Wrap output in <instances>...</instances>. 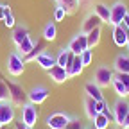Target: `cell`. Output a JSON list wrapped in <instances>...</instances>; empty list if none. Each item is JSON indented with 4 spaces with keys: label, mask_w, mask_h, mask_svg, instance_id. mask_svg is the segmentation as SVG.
Returning a JSON list of instances; mask_svg holds the SVG:
<instances>
[{
    "label": "cell",
    "mask_w": 129,
    "mask_h": 129,
    "mask_svg": "<svg viewBox=\"0 0 129 129\" xmlns=\"http://www.w3.org/2000/svg\"><path fill=\"white\" fill-rule=\"evenodd\" d=\"M7 74L13 75V77H18L23 74L25 70V57L18 52V50H13L9 56H7Z\"/></svg>",
    "instance_id": "obj_1"
},
{
    "label": "cell",
    "mask_w": 129,
    "mask_h": 129,
    "mask_svg": "<svg viewBox=\"0 0 129 129\" xmlns=\"http://www.w3.org/2000/svg\"><path fill=\"white\" fill-rule=\"evenodd\" d=\"M111 113H113V122H115L118 127H122L124 118L129 113V102L125 99H120L118 97V99L115 101V104H113V108H111Z\"/></svg>",
    "instance_id": "obj_2"
},
{
    "label": "cell",
    "mask_w": 129,
    "mask_h": 129,
    "mask_svg": "<svg viewBox=\"0 0 129 129\" xmlns=\"http://www.w3.org/2000/svg\"><path fill=\"white\" fill-rule=\"evenodd\" d=\"M113 75H115L113 68L106 67V64H101V67H97V70H95V74H93V83L99 84L101 88H106V86L111 84Z\"/></svg>",
    "instance_id": "obj_3"
},
{
    "label": "cell",
    "mask_w": 129,
    "mask_h": 129,
    "mask_svg": "<svg viewBox=\"0 0 129 129\" xmlns=\"http://www.w3.org/2000/svg\"><path fill=\"white\" fill-rule=\"evenodd\" d=\"M72 120V117L64 111H56L52 115L47 117V125L48 129H64L68 125V122Z\"/></svg>",
    "instance_id": "obj_4"
},
{
    "label": "cell",
    "mask_w": 129,
    "mask_h": 129,
    "mask_svg": "<svg viewBox=\"0 0 129 129\" xmlns=\"http://www.w3.org/2000/svg\"><path fill=\"white\" fill-rule=\"evenodd\" d=\"M7 88H9V101H11L14 106H23V104H25V99H27V93H25V90L22 88V84L7 81Z\"/></svg>",
    "instance_id": "obj_5"
},
{
    "label": "cell",
    "mask_w": 129,
    "mask_h": 129,
    "mask_svg": "<svg viewBox=\"0 0 129 129\" xmlns=\"http://www.w3.org/2000/svg\"><path fill=\"white\" fill-rule=\"evenodd\" d=\"M109 11H111L109 23H111L113 27L122 25V22H124V18H125V14H127V6H125L124 2H115V4L109 7Z\"/></svg>",
    "instance_id": "obj_6"
},
{
    "label": "cell",
    "mask_w": 129,
    "mask_h": 129,
    "mask_svg": "<svg viewBox=\"0 0 129 129\" xmlns=\"http://www.w3.org/2000/svg\"><path fill=\"white\" fill-rule=\"evenodd\" d=\"M68 50L74 56H81L84 50H88V38H86V34H83V32L75 34L70 40V43H68Z\"/></svg>",
    "instance_id": "obj_7"
},
{
    "label": "cell",
    "mask_w": 129,
    "mask_h": 129,
    "mask_svg": "<svg viewBox=\"0 0 129 129\" xmlns=\"http://www.w3.org/2000/svg\"><path fill=\"white\" fill-rule=\"evenodd\" d=\"M48 91L45 86H34V88H30L29 90V93H27V101L30 102V104H34V106H38V104H43L47 99H48Z\"/></svg>",
    "instance_id": "obj_8"
},
{
    "label": "cell",
    "mask_w": 129,
    "mask_h": 129,
    "mask_svg": "<svg viewBox=\"0 0 129 129\" xmlns=\"http://www.w3.org/2000/svg\"><path fill=\"white\" fill-rule=\"evenodd\" d=\"M23 124L30 125V127H34L36 120H38V109L34 104H30V102H25L22 106V118H20Z\"/></svg>",
    "instance_id": "obj_9"
},
{
    "label": "cell",
    "mask_w": 129,
    "mask_h": 129,
    "mask_svg": "<svg viewBox=\"0 0 129 129\" xmlns=\"http://www.w3.org/2000/svg\"><path fill=\"white\" fill-rule=\"evenodd\" d=\"M14 120V104L11 101H2L0 102V124L9 125Z\"/></svg>",
    "instance_id": "obj_10"
},
{
    "label": "cell",
    "mask_w": 129,
    "mask_h": 129,
    "mask_svg": "<svg viewBox=\"0 0 129 129\" xmlns=\"http://www.w3.org/2000/svg\"><path fill=\"white\" fill-rule=\"evenodd\" d=\"M113 41H115L117 47H127V41H129V30L124 27V25H117L113 27Z\"/></svg>",
    "instance_id": "obj_11"
},
{
    "label": "cell",
    "mask_w": 129,
    "mask_h": 129,
    "mask_svg": "<svg viewBox=\"0 0 129 129\" xmlns=\"http://www.w3.org/2000/svg\"><path fill=\"white\" fill-rule=\"evenodd\" d=\"M47 72H48V77H50L54 83H57V84H61V83H64V81L70 79L68 70L64 67H59V64H54V67L50 70H47Z\"/></svg>",
    "instance_id": "obj_12"
},
{
    "label": "cell",
    "mask_w": 129,
    "mask_h": 129,
    "mask_svg": "<svg viewBox=\"0 0 129 129\" xmlns=\"http://www.w3.org/2000/svg\"><path fill=\"white\" fill-rule=\"evenodd\" d=\"M115 74H129V54H118L113 61Z\"/></svg>",
    "instance_id": "obj_13"
},
{
    "label": "cell",
    "mask_w": 129,
    "mask_h": 129,
    "mask_svg": "<svg viewBox=\"0 0 129 129\" xmlns=\"http://www.w3.org/2000/svg\"><path fill=\"white\" fill-rule=\"evenodd\" d=\"M101 23H102V20L97 16L95 13H90L86 18H84V22H83V27H81V32L83 34H88L90 30H93V29H97V27H101Z\"/></svg>",
    "instance_id": "obj_14"
},
{
    "label": "cell",
    "mask_w": 129,
    "mask_h": 129,
    "mask_svg": "<svg viewBox=\"0 0 129 129\" xmlns=\"http://www.w3.org/2000/svg\"><path fill=\"white\" fill-rule=\"evenodd\" d=\"M84 93H86V97H90L93 101H104V93H102L101 86L95 84L93 81H90V83L84 84Z\"/></svg>",
    "instance_id": "obj_15"
},
{
    "label": "cell",
    "mask_w": 129,
    "mask_h": 129,
    "mask_svg": "<svg viewBox=\"0 0 129 129\" xmlns=\"http://www.w3.org/2000/svg\"><path fill=\"white\" fill-rule=\"evenodd\" d=\"M40 67L43 68V70H50L54 64H56V56L54 54H50V52H47V50H43L36 59H34Z\"/></svg>",
    "instance_id": "obj_16"
},
{
    "label": "cell",
    "mask_w": 129,
    "mask_h": 129,
    "mask_svg": "<svg viewBox=\"0 0 129 129\" xmlns=\"http://www.w3.org/2000/svg\"><path fill=\"white\" fill-rule=\"evenodd\" d=\"M74 57H75V56L68 50V47H67V48H61V50L57 52V56H56V64L68 68L70 64H72V61H74Z\"/></svg>",
    "instance_id": "obj_17"
},
{
    "label": "cell",
    "mask_w": 129,
    "mask_h": 129,
    "mask_svg": "<svg viewBox=\"0 0 129 129\" xmlns=\"http://www.w3.org/2000/svg\"><path fill=\"white\" fill-rule=\"evenodd\" d=\"M25 38H29V30H27V27H23V25H16V27L13 29V34H11L13 43L18 47Z\"/></svg>",
    "instance_id": "obj_18"
},
{
    "label": "cell",
    "mask_w": 129,
    "mask_h": 129,
    "mask_svg": "<svg viewBox=\"0 0 129 129\" xmlns=\"http://www.w3.org/2000/svg\"><path fill=\"white\" fill-rule=\"evenodd\" d=\"M93 13L99 16V18L102 20V23H109V16H111V11H109V7L106 6V4H102V2H99V4H95L93 6Z\"/></svg>",
    "instance_id": "obj_19"
},
{
    "label": "cell",
    "mask_w": 129,
    "mask_h": 129,
    "mask_svg": "<svg viewBox=\"0 0 129 129\" xmlns=\"http://www.w3.org/2000/svg\"><path fill=\"white\" fill-rule=\"evenodd\" d=\"M67 70H68V75H70V77H77V75L83 74L84 64H83V61H81V56H75V57H74L72 64H70Z\"/></svg>",
    "instance_id": "obj_20"
},
{
    "label": "cell",
    "mask_w": 129,
    "mask_h": 129,
    "mask_svg": "<svg viewBox=\"0 0 129 129\" xmlns=\"http://www.w3.org/2000/svg\"><path fill=\"white\" fill-rule=\"evenodd\" d=\"M95 102L97 101H93V99H90V97H86L84 99V113H86V117L93 122V118L99 115V111H97V108H95Z\"/></svg>",
    "instance_id": "obj_21"
},
{
    "label": "cell",
    "mask_w": 129,
    "mask_h": 129,
    "mask_svg": "<svg viewBox=\"0 0 129 129\" xmlns=\"http://www.w3.org/2000/svg\"><path fill=\"white\" fill-rule=\"evenodd\" d=\"M101 34H102L101 27H97V29H93V30L88 32V34H86V38H88V48H95L97 45H99V41H101Z\"/></svg>",
    "instance_id": "obj_22"
},
{
    "label": "cell",
    "mask_w": 129,
    "mask_h": 129,
    "mask_svg": "<svg viewBox=\"0 0 129 129\" xmlns=\"http://www.w3.org/2000/svg\"><path fill=\"white\" fill-rule=\"evenodd\" d=\"M57 38V29H56V23L52 22H48L43 29V40L45 41H54Z\"/></svg>",
    "instance_id": "obj_23"
},
{
    "label": "cell",
    "mask_w": 129,
    "mask_h": 129,
    "mask_svg": "<svg viewBox=\"0 0 129 129\" xmlns=\"http://www.w3.org/2000/svg\"><path fill=\"white\" fill-rule=\"evenodd\" d=\"M111 86H113V90H115V93L120 97V99H125V97H129L127 95V90H125V86L122 84V81L117 77V75H113V81H111Z\"/></svg>",
    "instance_id": "obj_24"
},
{
    "label": "cell",
    "mask_w": 129,
    "mask_h": 129,
    "mask_svg": "<svg viewBox=\"0 0 129 129\" xmlns=\"http://www.w3.org/2000/svg\"><path fill=\"white\" fill-rule=\"evenodd\" d=\"M34 45H36V43L32 41V38L29 36V38H25V40H23V41H22V43H20L18 47H16V48H18V52H20V54H22V56L25 57L27 54H30V50L34 48Z\"/></svg>",
    "instance_id": "obj_25"
},
{
    "label": "cell",
    "mask_w": 129,
    "mask_h": 129,
    "mask_svg": "<svg viewBox=\"0 0 129 129\" xmlns=\"http://www.w3.org/2000/svg\"><path fill=\"white\" fill-rule=\"evenodd\" d=\"M109 118L106 115H102V113H99L95 118H93V129H108L109 127Z\"/></svg>",
    "instance_id": "obj_26"
},
{
    "label": "cell",
    "mask_w": 129,
    "mask_h": 129,
    "mask_svg": "<svg viewBox=\"0 0 129 129\" xmlns=\"http://www.w3.org/2000/svg\"><path fill=\"white\" fill-rule=\"evenodd\" d=\"M57 6L64 7L67 13H74L79 7V0H57Z\"/></svg>",
    "instance_id": "obj_27"
},
{
    "label": "cell",
    "mask_w": 129,
    "mask_h": 129,
    "mask_svg": "<svg viewBox=\"0 0 129 129\" xmlns=\"http://www.w3.org/2000/svg\"><path fill=\"white\" fill-rule=\"evenodd\" d=\"M43 50H45L43 45H41V43H36V45H34V48L30 50V54H27V56H25V61H34V59L43 52Z\"/></svg>",
    "instance_id": "obj_28"
},
{
    "label": "cell",
    "mask_w": 129,
    "mask_h": 129,
    "mask_svg": "<svg viewBox=\"0 0 129 129\" xmlns=\"http://www.w3.org/2000/svg\"><path fill=\"white\" fill-rule=\"evenodd\" d=\"M2 101H9V88H7L6 81L0 79V102Z\"/></svg>",
    "instance_id": "obj_29"
},
{
    "label": "cell",
    "mask_w": 129,
    "mask_h": 129,
    "mask_svg": "<svg viewBox=\"0 0 129 129\" xmlns=\"http://www.w3.org/2000/svg\"><path fill=\"white\" fill-rule=\"evenodd\" d=\"M81 61H83L84 67L91 64V61H93V50H91V48H88V50H84L83 54H81Z\"/></svg>",
    "instance_id": "obj_30"
},
{
    "label": "cell",
    "mask_w": 129,
    "mask_h": 129,
    "mask_svg": "<svg viewBox=\"0 0 129 129\" xmlns=\"http://www.w3.org/2000/svg\"><path fill=\"white\" fill-rule=\"evenodd\" d=\"M67 129H86V127H84L83 122H81V118H74V117H72V120L68 122Z\"/></svg>",
    "instance_id": "obj_31"
},
{
    "label": "cell",
    "mask_w": 129,
    "mask_h": 129,
    "mask_svg": "<svg viewBox=\"0 0 129 129\" xmlns=\"http://www.w3.org/2000/svg\"><path fill=\"white\" fill-rule=\"evenodd\" d=\"M67 14H68V13L64 11V7L57 6L56 11H54V20H56V22H61V20H64V16H67Z\"/></svg>",
    "instance_id": "obj_32"
},
{
    "label": "cell",
    "mask_w": 129,
    "mask_h": 129,
    "mask_svg": "<svg viewBox=\"0 0 129 129\" xmlns=\"http://www.w3.org/2000/svg\"><path fill=\"white\" fill-rule=\"evenodd\" d=\"M4 25L9 27V29H14V27H16V18H14V14H13V13H9L6 18H4Z\"/></svg>",
    "instance_id": "obj_33"
},
{
    "label": "cell",
    "mask_w": 129,
    "mask_h": 129,
    "mask_svg": "<svg viewBox=\"0 0 129 129\" xmlns=\"http://www.w3.org/2000/svg\"><path fill=\"white\" fill-rule=\"evenodd\" d=\"M120 81H122V84L125 86V90H127V95H129V74H115Z\"/></svg>",
    "instance_id": "obj_34"
},
{
    "label": "cell",
    "mask_w": 129,
    "mask_h": 129,
    "mask_svg": "<svg viewBox=\"0 0 129 129\" xmlns=\"http://www.w3.org/2000/svg\"><path fill=\"white\" fill-rule=\"evenodd\" d=\"M9 13H11V7H9L7 4H0V20L4 22V18H6Z\"/></svg>",
    "instance_id": "obj_35"
},
{
    "label": "cell",
    "mask_w": 129,
    "mask_h": 129,
    "mask_svg": "<svg viewBox=\"0 0 129 129\" xmlns=\"http://www.w3.org/2000/svg\"><path fill=\"white\" fill-rule=\"evenodd\" d=\"M95 108H97V111H99V113H102V111L108 108V102H106V99H104V101H97V102H95Z\"/></svg>",
    "instance_id": "obj_36"
},
{
    "label": "cell",
    "mask_w": 129,
    "mask_h": 129,
    "mask_svg": "<svg viewBox=\"0 0 129 129\" xmlns=\"http://www.w3.org/2000/svg\"><path fill=\"white\" fill-rule=\"evenodd\" d=\"M14 129H32V127L27 125V124H23V122L20 120V122H14Z\"/></svg>",
    "instance_id": "obj_37"
},
{
    "label": "cell",
    "mask_w": 129,
    "mask_h": 129,
    "mask_svg": "<svg viewBox=\"0 0 129 129\" xmlns=\"http://www.w3.org/2000/svg\"><path fill=\"white\" fill-rule=\"evenodd\" d=\"M122 25H124V27H125V29L129 30V13L125 14V18H124V22H122Z\"/></svg>",
    "instance_id": "obj_38"
},
{
    "label": "cell",
    "mask_w": 129,
    "mask_h": 129,
    "mask_svg": "<svg viewBox=\"0 0 129 129\" xmlns=\"http://www.w3.org/2000/svg\"><path fill=\"white\" fill-rule=\"evenodd\" d=\"M129 127V113H127V117L124 118V124H122V129H127Z\"/></svg>",
    "instance_id": "obj_39"
},
{
    "label": "cell",
    "mask_w": 129,
    "mask_h": 129,
    "mask_svg": "<svg viewBox=\"0 0 129 129\" xmlns=\"http://www.w3.org/2000/svg\"><path fill=\"white\" fill-rule=\"evenodd\" d=\"M91 0H79V6H86V4H90Z\"/></svg>",
    "instance_id": "obj_40"
},
{
    "label": "cell",
    "mask_w": 129,
    "mask_h": 129,
    "mask_svg": "<svg viewBox=\"0 0 129 129\" xmlns=\"http://www.w3.org/2000/svg\"><path fill=\"white\" fill-rule=\"evenodd\" d=\"M0 129H4V125H2V124H0Z\"/></svg>",
    "instance_id": "obj_41"
},
{
    "label": "cell",
    "mask_w": 129,
    "mask_h": 129,
    "mask_svg": "<svg viewBox=\"0 0 129 129\" xmlns=\"http://www.w3.org/2000/svg\"><path fill=\"white\" fill-rule=\"evenodd\" d=\"M127 48H129V41H127ZM127 54H129V52H127Z\"/></svg>",
    "instance_id": "obj_42"
},
{
    "label": "cell",
    "mask_w": 129,
    "mask_h": 129,
    "mask_svg": "<svg viewBox=\"0 0 129 129\" xmlns=\"http://www.w3.org/2000/svg\"><path fill=\"white\" fill-rule=\"evenodd\" d=\"M64 129H67V127H64Z\"/></svg>",
    "instance_id": "obj_43"
},
{
    "label": "cell",
    "mask_w": 129,
    "mask_h": 129,
    "mask_svg": "<svg viewBox=\"0 0 129 129\" xmlns=\"http://www.w3.org/2000/svg\"><path fill=\"white\" fill-rule=\"evenodd\" d=\"M127 129H129V127H127Z\"/></svg>",
    "instance_id": "obj_44"
}]
</instances>
